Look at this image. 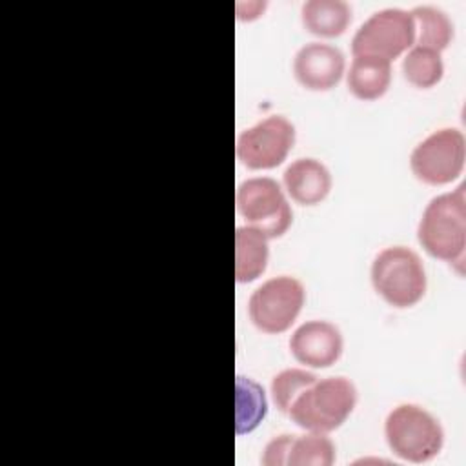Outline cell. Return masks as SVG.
I'll return each mask as SVG.
<instances>
[{
	"label": "cell",
	"mask_w": 466,
	"mask_h": 466,
	"mask_svg": "<svg viewBox=\"0 0 466 466\" xmlns=\"http://www.w3.org/2000/svg\"><path fill=\"white\" fill-rule=\"evenodd\" d=\"M415 44V24L410 11L384 7L371 13L351 38L353 56H375L391 62Z\"/></svg>",
	"instance_id": "6"
},
{
	"label": "cell",
	"mask_w": 466,
	"mask_h": 466,
	"mask_svg": "<svg viewBox=\"0 0 466 466\" xmlns=\"http://www.w3.org/2000/svg\"><path fill=\"white\" fill-rule=\"evenodd\" d=\"M417 238L431 257L457 264L462 271L466 248V193L462 184L426 204L417 226Z\"/></svg>",
	"instance_id": "1"
},
{
	"label": "cell",
	"mask_w": 466,
	"mask_h": 466,
	"mask_svg": "<svg viewBox=\"0 0 466 466\" xmlns=\"http://www.w3.org/2000/svg\"><path fill=\"white\" fill-rule=\"evenodd\" d=\"M375 291L393 308L417 304L428 288V277L420 257L406 246L380 249L370 268Z\"/></svg>",
	"instance_id": "4"
},
{
	"label": "cell",
	"mask_w": 466,
	"mask_h": 466,
	"mask_svg": "<svg viewBox=\"0 0 466 466\" xmlns=\"http://www.w3.org/2000/svg\"><path fill=\"white\" fill-rule=\"evenodd\" d=\"M295 126L284 115H269L238 133L237 158L249 169L280 166L295 144Z\"/></svg>",
	"instance_id": "9"
},
{
	"label": "cell",
	"mask_w": 466,
	"mask_h": 466,
	"mask_svg": "<svg viewBox=\"0 0 466 466\" xmlns=\"http://www.w3.org/2000/svg\"><path fill=\"white\" fill-rule=\"evenodd\" d=\"M235 206L248 226L257 228L268 238L282 237L293 222L291 206L280 184L271 177H251L240 182Z\"/></svg>",
	"instance_id": "5"
},
{
	"label": "cell",
	"mask_w": 466,
	"mask_h": 466,
	"mask_svg": "<svg viewBox=\"0 0 466 466\" xmlns=\"http://www.w3.org/2000/svg\"><path fill=\"white\" fill-rule=\"evenodd\" d=\"M344 350L340 329L329 320H306L289 337V351L297 362L308 368L333 366Z\"/></svg>",
	"instance_id": "10"
},
{
	"label": "cell",
	"mask_w": 466,
	"mask_h": 466,
	"mask_svg": "<svg viewBox=\"0 0 466 466\" xmlns=\"http://www.w3.org/2000/svg\"><path fill=\"white\" fill-rule=\"evenodd\" d=\"M410 15L415 24L413 46L430 47L439 53L450 46L453 38V22L450 20L444 9L437 5L422 4L410 9Z\"/></svg>",
	"instance_id": "16"
},
{
	"label": "cell",
	"mask_w": 466,
	"mask_h": 466,
	"mask_svg": "<svg viewBox=\"0 0 466 466\" xmlns=\"http://www.w3.org/2000/svg\"><path fill=\"white\" fill-rule=\"evenodd\" d=\"M304 27L317 36H339L351 22V5L344 0H308L300 7Z\"/></svg>",
	"instance_id": "15"
},
{
	"label": "cell",
	"mask_w": 466,
	"mask_h": 466,
	"mask_svg": "<svg viewBox=\"0 0 466 466\" xmlns=\"http://www.w3.org/2000/svg\"><path fill=\"white\" fill-rule=\"evenodd\" d=\"M346 82L357 98L377 100L391 84V62L375 56H353Z\"/></svg>",
	"instance_id": "14"
},
{
	"label": "cell",
	"mask_w": 466,
	"mask_h": 466,
	"mask_svg": "<svg viewBox=\"0 0 466 466\" xmlns=\"http://www.w3.org/2000/svg\"><path fill=\"white\" fill-rule=\"evenodd\" d=\"M402 73L411 86L428 89L442 80L444 62L439 51L422 46H411L402 58Z\"/></svg>",
	"instance_id": "18"
},
{
	"label": "cell",
	"mask_w": 466,
	"mask_h": 466,
	"mask_svg": "<svg viewBox=\"0 0 466 466\" xmlns=\"http://www.w3.org/2000/svg\"><path fill=\"white\" fill-rule=\"evenodd\" d=\"M282 184L291 200L300 206H315L329 195L333 178L326 164L311 157H302L284 169Z\"/></svg>",
	"instance_id": "12"
},
{
	"label": "cell",
	"mask_w": 466,
	"mask_h": 466,
	"mask_svg": "<svg viewBox=\"0 0 466 466\" xmlns=\"http://www.w3.org/2000/svg\"><path fill=\"white\" fill-rule=\"evenodd\" d=\"M317 380V375L302 368H286L271 379V397L280 413H288L297 395Z\"/></svg>",
	"instance_id": "19"
},
{
	"label": "cell",
	"mask_w": 466,
	"mask_h": 466,
	"mask_svg": "<svg viewBox=\"0 0 466 466\" xmlns=\"http://www.w3.org/2000/svg\"><path fill=\"white\" fill-rule=\"evenodd\" d=\"M384 437L393 455L413 464L435 459L444 446L441 422L413 402H402L390 410L384 419Z\"/></svg>",
	"instance_id": "3"
},
{
	"label": "cell",
	"mask_w": 466,
	"mask_h": 466,
	"mask_svg": "<svg viewBox=\"0 0 466 466\" xmlns=\"http://www.w3.org/2000/svg\"><path fill=\"white\" fill-rule=\"evenodd\" d=\"M306 300L304 284L291 275L264 280L248 300L251 322L264 333L277 335L291 328Z\"/></svg>",
	"instance_id": "7"
},
{
	"label": "cell",
	"mask_w": 466,
	"mask_h": 466,
	"mask_svg": "<svg viewBox=\"0 0 466 466\" xmlns=\"http://www.w3.org/2000/svg\"><path fill=\"white\" fill-rule=\"evenodd\" d=\"M269 238L253 226L235 229V279L240 284L257 280L268 266Z\"/></svg>",
	"instance_id": "13"
},
{
	"label": "cell",
	"mask_w": 466,
	"mask_h": 466,
	"mask_svg": "<svg viewBox=\"0 0 466 466\" xmlns=\"http://www.w3.org/2000/svg\"><path fill=\"white\" fill-rule=\"evenodd\" d=\"M357 388L346 377H324L304 388L288 410V417L304 431L331 433L357 406Z\"/></svg>",
	"instance_id": "2"
},
{
	"label": "cell",
	"mask_w": 466,
	"mask_h": 466,
	"mask_svg": "<svg viewBox=\"0 0 466 466\" xmlns=\"http://www.w3.org/2000/svg\"><path fill=\"white\" fill-rule=\"evenodd\" d=\"M466 138L457 127H441L422 138L410 155L413 175L431 186L453 182L464 169Z\"/></svg>",
	"instance_id": "8"
},
{
	"label": "cell",
	"mask_w": 466,
	"mask_h": 466,
	"mask_svg": "<svg viewBox=\"0 0 466 466\" xmlns=\"http://www.w3.org/2000/svg\"><path fill=\"white\" fill-rule=\"evenodd\" d=\"M346 71L344 53L326 42H308L293 56L297 82L311 91L335 87Z\"/></svg>",
	"instance_id": "11"
},
{
	"label": "cell",
	"mask_w": 466,
	"mask_h": 466,
	"mask_svg": "<svg viewBox=\"0 0 466 466\" xmlns=\"http://www.w3.org/2000/svg\"><path fill=\"white\" fill-rule=\"evenodd\" d=\"M335 457V444L328 433L306 431L288 437L286 466H331Z\"/></svg>",
	"instance_id": "17"
}]
</instances>
